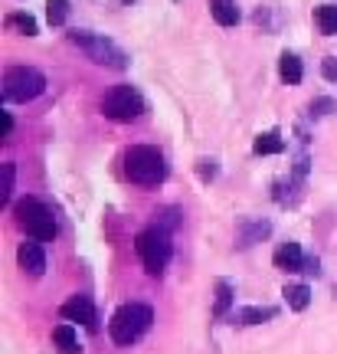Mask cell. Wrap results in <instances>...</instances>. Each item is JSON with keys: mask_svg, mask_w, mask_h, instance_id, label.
<instances>
[{"mask_svg": "<svg viewBox=\"0 0 337 354\" xmlns=\"http://www.w3.org/2000/svg\"><path fill=\"white\" fill-rule=\"evenodd\" d=\"M210 13L220 26H236L239 20H242L236 0H210Z\"/></svg>", "mask_w": 337, "mask_h": 354, "instance_id": "cell-14", "label": "cell"}, {"mask_svg": "<svg viewBox=\"0 0 337 354\" xmlns=\"http://www.w3.org/2000/svg\"><path fill=\"white\" fill-rule=\"evenodd\" d=\"M125 174L135 180V184H144V187H154L167 177V165H164V154L151 145H135L131 151L125 154Z\"/></svg>", "mask_w": 337, "mask_h": 354, "instance_id": "cell-4", "label": "cell"}, {"mask_svg": "<svg viewBox=\"0 0 337 354\" xmlns=\"http://www.w3.org/2000/svg\"><path fill=\"white\" fill-rule=\"evenodd\" d=\"M337 109V102L334 99H327V95H321V99H314L311 102V115H331Z\"/></svg>", "mask_w": 337, "mask_h": 354, "instance_id": "cell-25", "label": "cell"}, {"mask_svg": "<svg viewBox=\"0 0 337 354\" xmlns=\"http://www.w3.org/2000/svg\"><path fill=\"white\" fill-rule=\"evenodd\" d=\"M102 112L112 122H135L144 112V99L135 86H115L105 99H102Z\"/></svg>", "mask_w": 337, "mask_h": 354, "instance_id": "cell-7", "label": "cell"}, {"mask_svg": "<svg viewBox=\"0 0 337 354\" xmlns=\"http://www.w3.org/2000/svg\"><path fill=\"white\" fill-rule=\"evenodd\" d=\"M69 39H73L75 46L86 53L92 63L112 66V69H125V66H128V56H125V53L118 50L112 39L99 37V33H92V30H73V33H69Z\"/></svg>", "mask_w": 337, "mask_h": 354, "instance_id": "cell-6", "label": "cell"}, {"mask_svg": "<svg viewBox=\"0 0 337 354\" xmlns=\"http://www.w3.org/2000/svg\"><path fill=\"white\" fill-rule=\"evenodd\" d=\"M282 295H285V302H288L291 312H305V308L311 305V289H308V286H301V282L298 286H285Z\"/></svg>", "mask_w": 337, "mask_h": 354, "instance_id": "cell-17", "label": "cell"}, {"mask_svg": "<svg viewBox=\"0 0 337 354\" xmlns=\"http://www.w3.org/2000/svg\"><path fill=\"white\" fill-rule=\"evenodd\" d=\"M135 250H137V256H141V263H144V269H148L151 276H161L164 269H167V263H171V256H174L171 230L157 227V223L148 227L144 233H137Z\"/></svg>", "mask_w": 337, "mask_h": 354, "instance_id": "cell-2", "label": "cell"}, {"mask_svg": "<svg viewBox=\"0 0 337 354\" xmlns=\"http://www.w3.org/2000/svg\"><path fill=\"white\" fill-rule=\"evenodd\" d=\"M7 26H13V30H20L23 37H37V33H39L37 20H33L30 13H10V17H7Z\"/></svg>", "mask_w": 337, "mask_h": 354, "instance_id": "cell-20", "label": "cell"}, {"mask_svg": "<svg viewBox=\"0 0 337 354\" xmlns=\"http://www.w3.org/2000/svg\"><path fill=\"white\" fill-rule=\"evenodd\" d=\"M52 342H56V348H59L63 354H79L82 351V348H79V335H75L73 325H56Z\"/></svg>", "mask_w": 337, "mask_h": 354, "instance_id": "cell-16", "label": "cell"}, {"mask_svg": "<svg viewBox=\"0 0 337 354\" xmlns=\"http://www.w3.org/2000/svg\"><path fill=\"white\" fill-rule=\"evenodd\" d=\"M216 174H220V161L216 158H197V177H200L203 184L216 180Z\"/></svg>", "mask_w": 337, "mask_h": 354, "instance_id": "cell-22", "label": "cell"}, {"mask_svg": "<svg viewBox=\"0 0 337 354\" xmlns=\"http://www.w3.org/2000/svg\"><path fill=\"white\" fill-rule=\"evenodd\" d=\"M0 86H3V102H33L37 95H43L46 76L33 66H10Z\"/></svg>", "mask_w": 337, "mask_h": 354, "instance_id": "cell-5", "label": "cell"}, {"mask_svg": "<svg viewBox=\"0 0 337 354\" xmlns=\"http://www.w3.org/2000/svg\"><path fill=\"white\" fill-rule=\"evenodd\" d=\"M229 305H233V282L220 279V282H216V305H213V315L223 318L226 312H229Z\"/></svg>", "mask_w": 337, "mask_h": 354, "instance_id": "cell-19", "label": "cell"}, {"mask_svg": "<svg viewBox=\"0 0 337 354\" xmlns=\"http://www.w3.org/2000/svg\"><path fill=\"white\" fill-rule=\"evenodd\" d=\"M275 315H278V308H272V305H249V308L233 312V322L236 325H262V322H269Z\"/></svg>", "mask_w": 337, "mask_h": 354, "instance_id": "cell-13", "label": "cell"}, {"mask_svg": "<svg viewBox=\"0 0 337 354\" xmlns=\"http://www.w3.org/2000/svg\"><path fill=\"white\" fill-rule=\"evenodd\" d=\"M10 131H13V115L3 112V138H10Z\"/></svg>", "mask_w": 337, "mask_h": 354, "instance_id": "cell-28", "label": "cell"}, {"mask_svg": "<svg viewBox=\"0 0 337 354\" xmlns=\"http://www.w3.org/2000/svg\"><path fill=\"white\" fill-rule=\"evenodd\" d=\"M151 322H154L151 305L128 302V305H122V308L112 315V322H108V335H112L115 344H135L137 338L151 328Z\"/></svg>", "mask_w": 337, "mask_h": 354, "instance_id": "cell-1", "label": "cell"}, {"mask_svg": "<svg viewBox=\"0 0 337 354\" xmlns=\"http://www.w3.org/2000/svg\"><path fill=\"white\" fill-rule=\"evenodd\" d=\"M13 177H17V167H13L10 161H7V165H3V190H0V207H7V203H10Z\"/></svg>", "mask_w": 337, "mask_h": 354, "instance_id": "cell-23", "label": "cell"}, {"mask_svg": "<svg viewBox=\"0 0 337 354\" xmlns=\"http://www.w3.org/2000/svg\"><path fill=\"white\" fill-rule=\"evenodd\" d=\"M17 263H20V269H23L26 276H33V279H39L43 272H46V253H43V246H39L37 240L20 243V250H17Z\"/></svg>", "mask_w": 337, "mask_h": 354, "instance_id": "cell-9", "label": "cell"}, {"mask_svg": "<svg viewBox=\"0 0 337 354\" xmlns=\"http://www.w3.org/2000/svg\"><path fill=\"white\" fill-rule=\"evenodd\" d=\"M321 76H325L327 82H337V56H325V59H321Z\"/></svg>", "mask_w": 337, "mask_h": 354, "instance_id": "cell-26", "label": "cell"}, {"mask_svg": "<svg viewBox=\"0 0 337 354\" xmlns=\"http://www.w3.org/2000/svg\"><path fill=\"white\" fill-rule=\"evenodd\" d=\"M272 263L275 269H282V272H301V266H305V253H301L298 243H278V250L272 253Z\"/></svg>", "mask_w": 337, "mask_h": 354, "instance_id": "cell-10", "label": "cell"}, {"mask_svg": "<svg viewBox=\"0 0 337 354\" xmlns=\"http://www.w3.org/2000/svg\"><path fill=\"white\" fill-rule=\"evenodd\" d=\"M122 3H131V0H122Z\"/></svg>", "mask_w": 337, "mask_h": 354, "instance_id": "cell-29", "label": "cell"}, {"mask_svg": "<svg viewBox=\"0 0 337 354\" xmlns=\"http://www.w3.org/2000/svg\"><path fill=\"white\" fill-rule=\"evenodd\" d=\"M314 24L325 37H337V3H321L314 10Z\"/></svg>", "mask_w": 337, "mask_h": 354, "instance_id": "cell-15", "label": "cell"}, {"mask_svg": "<svg viewBox=\"0 0 337 354\" xmlns=\"http://www.w3.org/2000/svg\"><path fill=\"white\" fill-rule=\"evenodd\" d=\"M63 312V318L66 322H82L86 328H99V315H95V305H92V299L88 295H73L69 302L59 308Z\"/></svg>", "mask_w": 337, "mask_h": 354, "instance_id": "cell-8", "label": "cell"}, {"mask_svg": "<svg viewBox=\"0 0 337 354\" xmlns=\"http://www.w3.org/2000/svg\"><path fill=\"white\" fill-rule=\"evenodd\" d=\"M46 20L52 26H63L69 20V0H46Z\"/></svg>", "mask_w": 337, "mask_h": 354, "instance_id": "cell-21", "label": "cell"}, {"mask_svg": "<svg viewBox=\"0 0 337 354\" xmlns=\"http://www.w3.org/2000/svg\"><path fill=\"white\" fill-rule=\"evenodd\" d=\"M278 76H282V82L285 86H298L301 79H305V66H301V59L295 56V53H282L278 56Z\"/></svg>", "mask_w": 337, "mask_h": 354, "instance_id": "cell-12", "label": "cell"}, {"mask_svg": "<svg viewBox=\"0 0 337 354\" xmlns=\"http://www.w3.org/2000/svg\"><path fill=\"white\" fill-rule=\"evenodd\" d=\"M301 272H308V276H318V272H321V259H318V256H305V266H301Z\"/></svg>", "mask_w": 337, "mask_h": 354, "instance_id": "cell-27", "label": "cell"}, {"mask_svg": "<svg viewBox=\"0 0 337 354\" xmlns=\"http://www.w3.org/2000/svg\"><path fill=\"white\" fill-rule=\"evenodd\" d=\"M13 214H17V223L33 236L37 243H50L56 240V233H59V223H56V216L46 203H39L37 197H23V201L13 207Z\"/></svg>", "mask_w": 337, "mask_h": 354, "instance_id": "cell-3", "label": "cell"}, {"mask_svg": "<svg viewBox=\"0 0 337 354\" xmlns=\"http://www.w3.org/2000/svg\"><path fill=\"white\" fill-rule=\"evenodd\" d=\"M278 10V7H272V3H269V7H259V10H256V24L262 26V30H269V33H275V30H278V20H272V13Z\"/></svg>", "mask_w": 337, "mask_h": 354, "instance_id": "cell-24", "label": "cell"}, {"mask_svg": "<svg viewBox=\"0 0 337 354\" xmlns=\"http://www.w3.org/2000/svg\"><path fill=\"white\" fill-rule=\"evenodd\" d=\"M236 233H239V246L246 250L252 243H262L265 236L272 233V223H269V220H242Z\"/></svg>", "mask_w": 337, "mask_h": 354, "instance_id": "cell-11", "label": "cell"}, {"mask_svg": "<svg viewBox=\"0 0 337 354\" xmlns=\"http://www.w3.org/2000/svg\"><path fill=\"white\" fill-rule=\"evenodd\" d=\"M252 151L256 154H282L285 151V138L278 135V131H262L259 138H256V145H252Z\"/></svg>", "mask_w": 337, "mask_h": 354, "instance_id": "cell-18", "label": "cell"}]
</instances>
